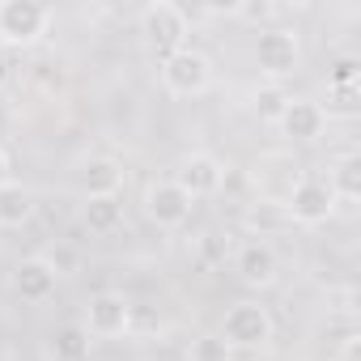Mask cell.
Instances as JSON below:
<instances>
[{
	"mask_svg": "<svg viewBox=\"0 0 361 361\" xmlns=\"http://www.w3.org/2000/svg\"><path fill=\"white\" fill-rule=\"evenodd\" d=\"M136 35H140V47L161 64L170 60L174 51L188 47V35H192V18L183 5H174V0H149L136 18Z\"/></svg>",
	"mask_w": 361,
	"mask_h": 361,
	"instance_id": "6da1fadb",
	"label": "cell"
},
{
	"mask_svg": "<svg viewBox=\"0 0 361 361\" xmlns=\"http://www.w3.org/2000/svg\"><path fill=\"white\" fill-rule=\"evenodd\" d=\"M217 340L234 353H259L276 340V319L264 302H234L226 314H221V327H217Z\"/></svg>",
	"mask_w": 361,
	"mask_h": 361,
	"instance_id": "7a4b0ae2",
	"label": "cell"
},
{
	"mask_svg": "<svg viewBox=\"0 0 361 361\" xmlns=\"http://www.w3.org/2000/svg\"><path fill=\"white\" fill-rule=\"evenodd\" d=\"M251 56H255L259 77H268V85H281L285 77L302 73V39H298V30H289V26H268V30H259Z\"/></svg>",
	"mask_w": 361,
	"mask_h": 361,
	"instance_id": "3957f363",
	"label": "cell"
},
{
	"mask_svg": "<svg viewBox=\"0 0 361 361\" xmlns=\"http://www.w3.org/2000/svg\"><path fill=\"white\" fill-rule=\"evenodd\" d=\"M56 13L43 0H0V43L5 47H35L51 35Z\"/></svg>",
	"mask_w": 361,
	"mask_h": 361,
	"instance_id": "277c9868",
	"label": "cell"
},
{
	"mask_svg": "<svg viewBox=\"0 0 361 361\" xmlns=\"http://www.w3.org/2000/svg\"><path fill=\"white\" fill-rule=\"evenodd\" d=\"M157 77H161V90L170 98H200L213 90V60L196 47H183L157 64Z\"/></svg>",
	"mask_w": 361,
	"mask_h": 361,
	"instance_id": "5b68a950",
	"label": "cell"
},
{
	"mask_svg": "<svg viewBox=\"0 0 361 361\" xmlns=\"http://www.w3.org/2000/svg\"><path fill=\"white\" fill-rule=\"evenodd\" d=\"M90 340H119L132 331V302L119 289H98L85 302V319H81Z\"/></svg>",
	"mask_w": 361,
	"mask_h": 361,
	"instance_id": "8992f818",
	"label": "cell"
},
{
	"mask_svg": "<svg viewBox=\"0 0 361 361\" xmlns=\"http://www.w3.org/2000/svg\"><path fill=\"white\" fill-rule=\"evenodd\" d=\"M140 209H145V217H149L157 230H178V226H188L196 200L178 188L174 178H153V183H145Z\"/></svg>",
	"mask_w": 361,
	"mask_h": 361,
	"instance_id": "52a82bcc",
	"label": "cell"
},
{
	"mask_svg": "<svg viewBox=\"0 0 361 361\" xmlns=\"http://www.w3.org/2000/svg\"><path fill=\"white\" fill-rule=\"evenodd\" d=\"M331 213H336V196H331V188L323 183V178H298V183L289 188V196H285L289 226L314 230V226L331 221Z\"/></svg>",
	"mask_w": 361,
	"mask_h": 361,
	"instance_id": "ba28073f",
	"label": "cell"
},
{
	"mask_svg": "<svg viewBox=\"0 0 361 361\" xmlns=\"http://www.w3.org/2000/svg\"><path fill=\"white\" fill-rule=\"evenodd\" d=\"M73 183L81 192V200H94V196H119L123 183H128V170L119 157L111 153H90L73 166Z\"/></svg>",
	"mask_w": 361,
	"mask_h": 361,
	"instance_id": "9c48e42d",
	"label": "cell"
},
{
	"mask_svg": "<svg viewBox=\"0 0 361 361\" xmlns=\"http://www.w3.org/2000/svg\"><path fill=\"white\" fill-rule=\"evenodd\" d=\"M327 111H323V102H314V98H293L289 94V102H285V111H281V119H276V132L285 136V140H293V145H314V140H323V132H327Z\"/></svg>",
	"mask_w": 361,
	"mask_h": 361,
	"instance_id": "30bf717a",
	"label": "cell"
},
{
	"mask_svg": "<svg viewBox=\"0 0 361 361\" xmlns=\"http://www.w3.org/2000/svg\"><path fill=\"white\" fill-rule=\"evenodd\" d=\"M174 183L183 188L192 200H209L226 188V161L213 157V153H188L183 161H178V174H174Z\"/></svg>",
	"mask_w": 361,
	"mask_h": 361,
	"instance_id": "8fae6325",
	"label": "cell"
},
{
	"mask_svg": "<svg viewBox=\"0 0 361 361\" xmlns=\"http://www.w3.org/2000/svg\"><path fill=\"white\" fill-rule=\"evenodd\" d=\"M234 272H238V281H243L247 289H272V285L281 281V255H276L272 243L247 238V243L238 247V255H234Z\"/></svg>",
	"mask_w": 361,
	"mask_h": 361,
	"instance_id": "7c38bea8",
	"label": "cell"
},
{
	"mask_svg": "<svg viewBox=\"0 0 361 361\" xmlns=\"http://www.w3.org/2000/svg\"><path fill=\"white\" fill-rule=\"evenodd\" d=\"M9 285H13V293H18L22 302L39 306V302H47V298L56 293L60 272H56V264H51L47 255H26V259H18V264H13Z\"/></svg>",
	"mask_w": 361,
	"mask_h": 361,
	"instance_id": "4fadbf2b",
	"label": "cell"
},
{
	"mask_svg": "<svg viewBox=\"0 0 361 361\" xmlns=\"http://www.w3.org/2000/svg\"><path fill=\"white\" fill-rule=\"evenodd\" d=\"M39 213V200L26 183H18V178H9L5 188H0V230H22L30 226Z\"/></svg>",
	"mask_w": 361,
	"mask_h": 361,
	"instance_id": "5bb4252c",
	"label": "cell"
},
{
	"mask_svg": "<svg viewBox=\"0 0 361 361\" xmlns=\"http://www.w3.org/2000/svg\"><path fill=\"white\" fill-rule=\"evenodd\" d=\"M323 183L331 188L336 204H357L361 200V157L357 153H340L331 166H327V178Z\"/></svg>",
	"mask_w": 361,
	"mask_h": 361,
	"instance_id": "9a60e30c",
	"label": "cell"
},
{
	"mask_svg": "<svg viewBox=\"0 0 361 361\" xmlns=\"http://www.w3.org/2000/svg\"><path fill=\"white\" fill-rule=\"evenodd\" d=\"M81 226L90 234H115L123 226V200L119 196H94L81 200Z\"/></svg>",
	"mask_w": 361,
	"mask_h": 361,
	"instance_id": "2e32d148",
	"label": "cell"
},
{
	"mask_svg": "<svg viewBox=\"0 0 361 361\" xmlns=\"http://www.w3.org/2000/svg\"><path fill=\"white\" fill-rule=\"evenodd\" d=\"M90 336H85V327L81 323H64L56 336H51V353H56V361H81L85 353H90Z\"/></svg>",
	"mask_w": 361,
	"mask_h": 361,
	"instance_id": "e0dca14e",
	"label": "cell"
},
{
	"mask_svg": "<svg viewBox=\"0 0 361 361\" xmlns=\"http://www.w3.org/2000/svg\"><path fill=\"white\" fill-rule=\"evenodd\" d=\"M285 102H289L285 85H259V90H255V98H251V111L259 115V123H272V128H276V119H281Z\"/></svg>",
	"mask_w": 361,
	"mask_h": 361,
	"instance_id": "ac0fdd59",
	"label": "cell"
},
{
	"mask_svg": "<svg viewBox=\"0 0 361 361\" xmlns=\"http://www.w3.org/2000/svg\"><path fill=\"white\" fill-rule=\"evenodd\" d=\"M276 13H281V9L268 5V0H247V5H234V9H230V18L251 22V26H259V30H268V22H272Z\"/></svg>",
	"mask_w": 361,
	"mask_h": 361,
	"instance_id": "d6986e66",
	"label": "cell"
},
{
	"mask_svg": "<svg viewBox=\"0 0 361 361\" xmlns=\"http://www.w3.org/2000/svg\"><path fill=\"white\" fill-rule=\"evenodd\" d=\"M327 98H331V106H323L327 119H331V111H336V115H353V111H357V98H361V85H331Z\"/></svg>",
	"mask_w": 361,
	"mask_h": 361,
	"instance_id": "ffe728a7",
	"label": "cell"
},
{
	"mask_svg": "<svg viewBox=\"0 0 361 361\" xmlns=\"http://www.w3.org/2000/svg\"><path fill=\"white\" fill-rule=\"evenodd\" d=\"M361 64L353 60V56H344V60H336L331 64V73H327V90L331 85H361V73H357Z\"/></svg>",
	"mask_w": 361,
	"mask_h": 361,
	"instance_id": "44dd1931",
	"label": "cell"
},
{
	"mask_svg": "<svg viewBox=\"0 0 361 361\" xmlns=\"http://www.w3.org/2000/svg\"><path fill=\"white\" fill-rule=\"evenodd\" d=\"M357 353H361V340H357V336L348 331V336L340 340V353H336L331 361H357Z\"/></svg>",
	"mask_w": 361,
	"mask_h": 361,
	"instance_id": "7402d4cb",
	"label": "cell"
},
{
	"mask_svg": "<svg viewBox=\"0 0 361 361\" xmlns=\"http://www.w3.org/2000/svg\"><path fill=\"white\" fill-rule=\"evenodd\" d=\"M9 178H13V157H9V149H5V145H0V188H5Z\"/></svg>",
	"mask_w": 361,
	"mask_h": 361,
	"instance_id": "603a6c76",
	"label": "cell"
},
{
	"mask_svg": "<svg viewBox=\"0 0 361 361\" xmlns=\"http://www.w3.org/2000/svg\"><path fill=\"white\" fill-rule=\"evenodd\" d=\"M9 81H13V64H9V56H5V51H0V90H5Z\"/></svg>",
	"mask_w": 361,
	"mask_h": 361,
	"instance_id": "cb8c5ba5",
	"label": "cell"
}]
</instances>
